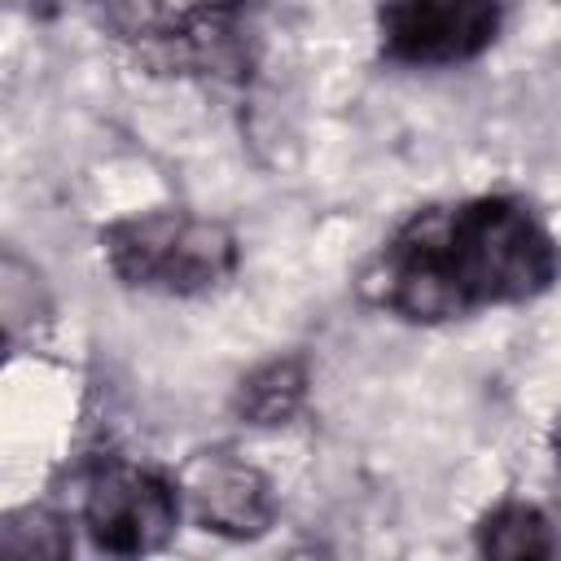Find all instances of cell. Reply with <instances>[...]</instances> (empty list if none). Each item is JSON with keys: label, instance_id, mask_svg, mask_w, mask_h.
Segmentation results:
<instances>
[{"label": "cell", "instance_id": "12", "mask_svg": "<svg viewBox=\"0 0 561 561\" xmlns=\"http://www.w3.org/2000/svg\"><path fill=\"white\" fill-rule=\"evenodd\" d=\"M197 4H228V0H197Z\"/></svg>", "mask_w": 561, "mask_h": 561}, {"label": "cell", "instance_id": "11", "mask_svg": "<svg viewBox=\"0 0 561 561\" xmlns=\"http://www.w3.org/2000/svg\"><path fill=\"white\" fill-rule=\"evenodd\" d=\"M548 443H552V456L561 460V416L552 421V434H548Z\"/></svg>", "mask_w": 561, "mask_h": 561}, {"label": "cell", "instance_id": "10", "mask_svg": "<svg viewBox=\"0 0 561 561\" xmlns=\"http://www.w3.org/2000/svg\"><path fill=\"white\" fill-rule=\"evenodd\" d=\"M39 276L26 272L13 254L4 259V280H0V302H4V324H9V337L22 333V324L31 320L35 324V311H39Z\"/></svg>", "mask_w": 561, "mask_h": 561}, {"label": "cell", "instance_id": "3", "mask_svg": "<svg viewBox=\"0 0 561 561\" xmlns=\"http://www.w3.org/2000/svg\"><path fill=\"white\" fill-rule=\"evenodd\" d=\"M180 522V486L149 469L105 465L83 495V526L96 548L136 557L153 552L175 535Z\"/></svg>", "mask_w": 561, "mask_h": 561}, {"label": "cell", "instance_id": "4", "mask_svg": "<svg viewBox=\"0 0 561 561\" xmlns=\"http://www.w3.org/2000/svg\"><path fill=\"white\" fill-rule=\"evenodd\" d=\"M180 495L193 504L197 526L224 539H259L276 513L267 478L232 451H197L180 473Z\"/></svg>", "mask_w": 561, "mask_h": 561}, {"label": "cell", "instance_id": "7", "mask_svg": "<svg viewBox=\"0 0 561 561\" xmlns=\"http://www.w3.org/2000/svg\"><path fill=\"white\" fill-rule=\"evenodd\" d=\"M307 399V368L298 355H280L241 377L232 408L250 425H285Z\"/></svg>", "mask_w": 561, "mask_h": 561}, {"label": "cell", "instance_id": "1", "mask_svg": "<svg viewBox=\"0 0 561 561\" xmlns=\"http://www.w3.org/2000/svg\"><path fill=\"white\" fill-rule=\"evenodd\" d=\"M561 259L539 219L508 197H478L451 210H421L368 272L377 302L403 320L434 324L482 302L543 294Z\"/></svg>", "mask_w": 561, "mask_h": 561}, {"label": "cell", "instance_id": "8", "mask_svg": "<svg viewBox=\"0 0 561 561\" xmlns=\"http://www.w3.org/2000/svg\"><path fill=\"white\" fill-rule=\"evenodd\" d=\"M478 552L495 561H535L552 552V522L522 500L495 504L478 522Z\"/></svg>", "mask_w": 561, "mask_h": 561}, {"label": "cell", "instance_id": "5", "mask_svg": "<svg viewBox=\"0 0 561 561\" xmlns=\"http://www.w3.org/2000/svg\"><path fill=\"white\" fill-rule=\"evenodd\" d=\"M180 224H184V215H175V210H153V215H136V219L110 224L101 232L105 263L127 285H153V289H162V276H167V263H171Z\"/></svg>", "mask_w": 561, "mask_h": 561}, {"label": "cell", "instance_id": "9", "mask_svg": "<svg viewBox=\"0 0 561 561\" xmlns=\"http://www.w3.org/2000/svg\"><path fill=\"white\" fill-rule=\"evenodd\" d=\"M0 548L13 557H66L75 548L70 526L48 508H18L0 526Z\"/></svg>", "mask_w": 561, "mask_h": 561}, {"label": "cell", "instance_id": "6", "mask_svg": "<svg viewBox=\"0 0 561 561\" xmlns=\"http://www.w3.org/2000/svg\"><path fill=\"white\" fill-rule=\"evenodd\" d=\"M232 267H237V237L215 219H188L184 215L167 276H162V289L167 294H197V289L219 285Z\"/></svg>", "mask_w": 561, "mask_h": 561}, {"label": "cell", "instance_id": "2", "mask_svg": "<svg viewBox=\"0 0 561 561\" xmlns=\"http://www.w3.org/2000/svg\"><path fill=\"white\" fill-rule=\"evenodd\" d=\"M504 0H381V53L403 66H451L478 57L500 31Z\"/></svg>", "mask_w": 561, "mask_h": 561}]
</instances>
